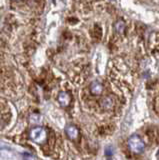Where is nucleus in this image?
<instances>
[{
	"label": "nucleus",
	"mask_w": 159,
	"mask_h": 160,
	"mask_svg": "<svg viewBox=\"0 0 159 160\" xmlns=\"http://www.w3.org/2000/svg\"><path fill=\"white\" fill-rule=\"evenodd\" d=\"M128 146L130 148L132 152L136 153V154H140L144 151V148H145V145L144 142L141 140V138L138 136V135H132V136L129 137L128 139Z\"/></svg>",
	"instance_id": "1"
},
{
	"label": "nucleus",
	"mask_w": 159,
	"mask_h": 160,
	"mask_svg": "<svg viewBox=\"0 0 159 160\" xmlns=\"http://www.w3.org/2000/svg\"><path fill=\"white\" fill-rule=\"evenodd\" d=\"M30 138L35 143L43 144L47 139V132L43 127H35L30 131Z\"/></svg>",
	"instance_id": "2"
},
{
	"label": "nucleus",
	"mask_w": 159,
	"mask_h": 160,
	"mask_svg": "<svg viewBox=\"0 0 159 160\" xmlns=\"http://www.w3.org/2000/svg\"><path fill=\"white\" fill-rule=\"evenodd\" d=\"M65 133L68 136L69 139L71 140H75L78 138V135H79V130L76 126L74 125H67L65 127Z\"/></svg>",
	"instance_id": "3"
},
{
	"label": "nucleus",
	"mask_w": 159,
	"mask_h": 160,
	"mask_svg": "<svg viewBox=\"0 0 159 160\" xmlns=\"http://www.w3.org/2000/svg\"><path fill=\"white\" fill-rule=\"evenodd\" d=\"M71 101V96L67 92H60L58 95V102L62 107H67Z\"/></svg>",
	"instance_id": "4"
},
{
	"label": "nucleus",
	"mask_w": 159,
	"mask_h": 160,
	"mask_svg": "<svg viewBox=\"0 0 159 160\" xmlns=\"http://www.w3.org/2000/svg\"><path fill=\"white\" fill-rule=\"evenodd\" d=\"M103 91V86L100 82L98 81H94L90 85V92L93 95H100Z\"/></svg>",
	"instance_id": "5"
},
{
	"label": "nucleus",
	"mask_w": 159,
	"mask_h": 160,
	"mask_svg": "<svg viewBox=\"0 0 159 160\" xmlns=\"http://www.w3.org/2000/svg\"><path fill=\"white\" fill-rule=\"evenodd\" d=\"M101 106L102 108L106 110H111L114 107V100L111 96H106L101 100Z\"/></svg>",
	"instance_id": "6"
},
{
	"label": "nucleus",
	"mask_w": 159,
	"mask_h": 160,
	"mask_svg": "<svg viewBox=\"0 0 159 160\" xmlns=\"http://www.w3.org/2000/svg\"><path fill=\"white\" fill-rule=\"evenodd\" d=\"M114 29L118 34H123L125 31V23H124L122 20H118L117 22L114 24Z\"/></svg>",
	"instance_id": "7"
},
{
	"label": "nucleus",
	"mask_w": 159,
	"mask_h": 160,
	"mask_svg": "<svg viewBox=\"0 0 159 160\" xmlns=\"http://www.w3.org/2000/svg\"><path fill=\"white\" fill-rule=\"evenodd\" d=\"M112 154H113V151H112V149L110 147H108L107 149H105V155H107V156H111Z\"/></svg>",
	"instance_id": "8"
},
{
	"label": "nucleus",
	"mask_w": 159,
	"mask_h": 160,
	"mask_svg": "<svg viewBox=\"0 0 159 160\" xmlns=\"http://www.w3.org/2000/svg\"><path fill=\"white\" fill-rule=\"evenodd\" d=\"M1 125H2V121H1V118H0V127H1Z\"/></svg>",
	"instance_id": "9"
},
{
	"label": "nucleus",
	"mask_w": 159,
	"mask_h": 160,
	"mask_svg": "<svg viewBox=\"0 0 159 160\" xmlns=\"http://www.w3.org/2000/svg\"><path fill=\"white\" fill-rule=\"evenodd\" d=\"M110 1H114V0H110Z\"/></svg>",
	"instance_id": "10"
}]
</instances>
